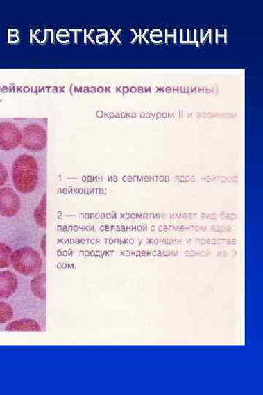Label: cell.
I'll use <instances>...</instances> for the list:
<instances>
[{"label": "cell", "mask_w": 263, "mask_h": 395, "mask_svg": "<svg viewBox=\"0 0 263 395\" xmlns=\"http://www.w3.org/2000/svg\"><path fill=\"white\" fill-rule=\"evenodd\" d=\"M33 218L40 228L47 227V194L44 193L34 211Z\"/></svg>", "instance_id": "9"}, {"label": "cell", "mask_w": 263, "mask_h": 395, "mask_svg": "<svg viewBox=\"0 0 263 395\" xmlns=\"http://www.w3.org/2000/svg\"><path fill=\"white\" fill-rule=\"evenodd\" d=\"M12 252V250L10 247L0 242V270L9 267Z\"/></svg>", "instance_id": "11"}, {"label": "cell", "mask_w": 263, "mask_h": 395, "mask_svg": "<svg viewBox=\"0 0 263 395\" xmlns=\"http://www.w3.org/2000/svg\"><path fill=\"white\" fill-rule=\"evenodd\" d=\"M22 140V130L15 122H0V150L8 152L16 150L21 146Z\"/></svg>", "instance_id": "4"}, {"label": "cell", "mask_w": 263, "mask_h": 395, "mask_svg": "<svg viewBox=\"0 0 263 395\" xmlns=\"http://www.w3.org/2000/svg\"><path fill=\"white\" fill-rule=\"evenodd\" d=\"M10 264L18 273L31 277L40 273L43 269L44 260L35 249L24 247L12 251Z\"/></svg>", "instance_id": "2"}, {"label": "cell", "mask_w": 263, "mask_h": 395, "mask_svg": "<svg viewBox=\"0 0 263 395\" xmlns=\"http://www.w3.org/2000/svg\"><path fill=\"white\" fill-rule=\"evenodd\" d=\"M217 31H218V30L217 29L216 30V41H217V43H218V38L219 37H225V42H226L227 41V29H225V34L224 35L223 34L219 35L217 33Z\"/></svg>", "instance_id": "15"}, {"label": "cell", "mask_w": 263, "mask_h": 395, "mask_svg": "<svg viewBox=\"0 0 263 395\" xmlns=\"http://www.w3.org/2000/svg\"><path fill=\"white\" fill-rule=\"evenodd\" d=\"M22 140L21 146L33 153L45 151L48 146V131L46 127L40 120L31 122L21 129Z\"/></svg>", "instance_id": "3"}, {"label": "cell", "mask_w": 263, "mask_h": 395, "mask_svg": "<svg viewBox=\"0 0 263 395\" xmlns=\"http://www.w3.org/2000/svg\"><path fill=\"white\" fill-rule=\"evenodd\" d=\"M8 179V173L6 166L0 162V187L6 185Z\"/></svg>", "instance_id": "12"}, {"label": "cell", "mask_w": 263, "mask_h": 395, "mask_svg": "<svg viewBox=\"0 0 263 395\" xmlns=\"http://www.w3.org/2000/svg\"><path fill=\"white\" fill-rule=\"evenodd\" d=\"M40 173L37 159L31 154H22L13 161L12 177L15 188L22 194H30L37 188Z\"/></svg>", "instance_id": "1"}, {"label": "cell", "mask_w": 263, "mask_h": 395, "mask_svg": "<svg viewBox=\"0 0 263 395\" xmlns=\"http://www.w3.org/2000/svg\"><path fill=\"white\" fill-rule=\"evenodd\" d=\"M15 317V310L12 307L3 301H0V323L10 322Z\"/></svg>", "instance_id": "10"}, {"label": "cell", "mask_w": 263, "mask_h": 395, "mask_svg": "<svg viewBox=\"0 0 263 395\" xmlns=\"http://www.w3.org/2000/svg\"><path fill=\"white\" fill-rule=\"evenodd\" d=\"M165 42L168 43V37H174V42L176 43V29L174 30V35L168 34V29H166Z\"/></svg>", "instance_id": "14"}, {"label": "cell", "mask_w": 263, "mask_h": 395, "mask_svg": "<svg viewBox=\"0 0 263 395\" xmlns=\"http://www.w3.org/2000/svg\"><path fill=\"white\" fill-rule=\"evenodd\" d=\"M46 235H44L40 241V249L43 252V255L45 257L46 256V248H47Z\"/></svg>", "instance_id": "13"}, {"label": "cell", "mask_w": 263, "mask_h": 395, "mask_svg": "<svg viewBox=\"0 0 263 395\" xmlns=\"http://www.w3.org/2000/svg\"><path fill=\"white\" fill-rule=\"evenodd\" d=\"M19 287L16 274L10 271H0V300H7L15 294Z\"/></svg>", "instance_id": "6"}, {"label": "cell", "mask_w": 263, "mask_h": 395, "mask_svg": "<svg viewBox=\"0 0 263 395\" xmlns=\"http://www.w3.org/2000/svg\"><path fill=\"white\" fill-rule=\"evenodd\" d=\"M5 330L8 332H40L42 331L40 323L36 320L30 318L10 321Z\"/></svg>", "instance_id": "7"}, {"label": "cell", "mask_w": 263, "mask_h": 395, "mask_svg": "<svg viewBox=\"0 0 263 395\" xmlns=\"http://www.w3.org/2000/svg\"><path fill=\"white\" fill-rule=\"evenodd\" d=\"M46 275L39 273L31 280L30 288L33 294L40 300L46 299Z\"/></svg>", "instance_id": "8"}, {"label": "cell", "mask_w": 263, "mask_h": 395, "mask_svg": "<svg viewBox=\"0 0 263 395\" xmlns=\"http://www.w3.org/2000/svg\"><path fill=\"white\" fill-rule=\"evenodd\" d=\"M21 209V199L18 193L10 188L0 189V216L12 218L17 216Z\"/></svg>", "instance_id": "5"}, {"label": "cell", "mask_w": 263, "mask_h": 395, "mask_svg": "<svg viewBox=\"0 0 263 395\" xmlns=\"http://www.w3.org/2000/svg\"><path fill=\"white\" fill-rule=\"evenodd\" d=\"M212 29H211V31H210V43H212Z\"/></svg>", "instance_id": "16"}]
</instances>
